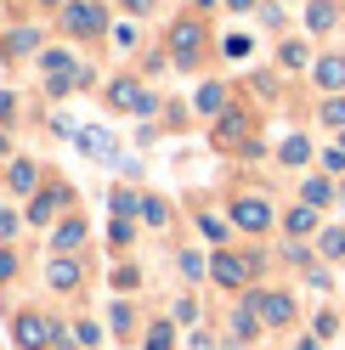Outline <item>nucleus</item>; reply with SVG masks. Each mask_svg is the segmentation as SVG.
<instances>
[{"mask_svg": "<svg viewBox=\"0 0 345 350\" xmlns=\"http://www.w3.org/2000/svg\"><path fill=\"white\" fill-rule=\"evenodd\" d=\"M317 85L340 91V85H345V57H329V62H317Z\"/></svg>", "mask_w": 345, "mask_h": 350, "instance_id": "9d476101", "label": "nucleus"}, {"mask_svg": "<svg viewBox=\"0 0 345 350\" xmlns=\"http://www.w3.org/2000/svg\"><path fill=\"white\" fill-rule=\"evenodd\" d=\"M300 198H306L311 209H322V204H329V198H334V181H322V175H311V181H306V187H300Z\"/></svg>", "mask_w": 345, "mask_h": 350, "instance_id": "1a4fd4ad", "label": "nucleus"}, {"mask_svg": "<svg viewBox=\"0 0 345 350\" xmlns=\"http://www.w3.org/2000/svg\"><path fill=\"white\" fill-rule=\"evenodd\" d=\"M249 271H255V266H244L238 254H215V266H209V277L221 282V288H244V282H249Z\"/></svg>", "mask_w": 345, "mask_h": 350, "instance_id": "7ed1b4c3", "label": "nucleus"}, {"mask_svg": "<svg viewBox=\"0 0 345 350\" xmlns=\"http://www.w3.org/2000/svg\"><path fill=\"white\" fill-rule=\"evenodd\" d=\"M294 350H317V334H311V339H300V345H294Z\"/></svg>", "mask_w": 345, "mask_h": 350, "instance_id": "a878e982", "label": "nucleus"}, {"mask_svg": "<svg viewBox=\"0 0 345 350\" xmlns=\"http://www.w3.org/2000/svg\"><path fill=\"white\" fill-rule=\"evenodd\" d=\"M340 198H345V192H340Z\"/></svg>", "mask_w": 345, "mask_h": 350, "instance_id": "c85d7f7f", "label": "nucleus"}, {"mask_svg": "<svg viewBox=\"0 0 345 350\" xmlns=\"http://www.w3.org/2000/svg\"><path fill=\"white\" fill-rule=\"evenodd\" d=\"M322 254L340 260V254H345V232H322Z\"/></svg>", "mask_w": 345, "mask_h": 350, "instance_id": "6ab92c4d", "label": "nucleus"}, {"mask_svg": "<svg viewBox=\"0 0 345 350\" xmlns=\"http://www.w3.org/2000/svg\"><path fill=\"white\" fill-rule=\"evenodd\" d=\"M125 6H131V12H142V6H147V0H125Z\"/></svg>", "mask_w": 345, "mask_h": 350, "instance_id": "bb28decb", "label": "nucleus"}, {"mask_svg": "<svg viewBox=\"0 0 345 350\" xmlns=\"http://www.w3.org/2000/svg\"><path fill=\"white\" fill-rule=\"evenodd\" d=\"M12 187H17V192H29V187H34V164H29V159L12 170Z\"/></svg>", "mask_w": 345, "mask_h": 350, "instance_id": "f3484780", "label": "nucleus"}, {"mask_svg": "<svg viewBox=\"0 0 345 350\" xmlns=\"http://www.w3.org/2000/svg\"><path fill=\"white\" fill-rule=\"evenodd\" d=\"M147 350H170V322L153 327V339H147Z\"/></svg>", "mask_w": 345, "mask_h": 350, "instance_id": "4be33fe9", "label": "nucleus"}, {"mask_svg": "<svg viewBox=\"0 0 345 350\" xmlns=\"http://www.w3.org/2000/svg\"><path fill=\"white\" fill-rule=\"evenodd\" d=\"M68 29L74 34H97L102 29V6H68Z\"/></svg>", "mask_w": 345, "mask_h": 350, "instance_id": "423d86ee", "label": "nucleus"}, {"mask_svg": "<svg viewBox=\"0 0 345 350\" xmlns=\"http://www.w3.org/2000/svg\"><path fill=\"white\" fill-rule=\"evenodd\" d=\"M12 271H17V260H12V254H0V282H6Z\"/></svg>", "mask_w": 345, "mask_h": 350, "instance_id": "393cba45", "label": "nucleus"}, {"mask_svg": "<svg viewBox=\"0 0 345 350\" xmlns=\"http://www.w3.org/2000/svg\"><path fill=\"white\" fill-rule=\"evenodd\" d=\"M255 317H261L266 327H283L294 317V299L289 294H255Z\"/></svg>", "mask_w": 345, "mask_h": 350, "instance_id": "f257e3e1", "label": "nucleus"}, {"mask_svg": "<svg viewBox=\"0 0 345 350\" xmlns=\"http://www.w3.org/2000/svg\"><path fill=\"white\" fill-rule=\"evenodd\" d=\"M306 152H311V147L300 142V136H294V142H283V164H306Z\"/></svg>", "mask_w": 345, "mask_h": 350, "instance_id": "a211bd4d", "label": "nucleus"}, {"mask_svg": "<svg viewBox=\"0 0 345 350\" xmlns=\"http://www.w3.org/2000/svg\"><path fill=\"white\" fill-rule=\"evenodd\" d=\"M289 232H294V237H306V232H317V215H311V204L289 215Z\"/></svg>", "mask_w": 345, "mask_h": 350, "instance_id": "4468645a", "label": "nucleus"}, {"mask_svg": "<svg viewBox=\"0 0 345 350\" xmlns=\"http://www.w3.org/2000/svg\"><path fill=\"white\" fill-rule=\"evenodd\" d=\"M142 215H147V221H153V226H164V221H170V209H164L159 198H147V204H142Z\"/></svg>", "mask_w": 345, "mask_h": 350, "instance_id": "412c9836", "label": "nucleus"}, {"mask_svg": "<svg viewBox=\"0 0 345 350\" xmlns=\"http://www.w3.org/2000/svg\"><path fill=\"white\" fill-rule=\"evenodd\" d=\"M232 221H238L244 232H266L272 226V209L261 198H238V204H232Z\"/></svg>", "mask_w": 345, "mask_h": 350, "instance_id": "20e7f679", "label": "nucleus"}, {"mask_svg": "<svg viewBox=\"0 0 345 350\" xmlns=\"http://www.w3.org/2000/svg\"><path fill=\"white\" fill-rule=\"evenodd\" d=\"M51 282H57V288H74V282H79V266H74V260H51Z\"/></svg>", "mask_w": 345, "mask_h": 350, "instance_id": "9b49d317", "label": "nucleus"}, {"mask_svg": "<svg viewBox=\"0 0 345 350\" xmlns=\"http://www.w3.org/2000/svg\"><path fill=\"white\" fill-rule=\"evenodd\" d=\"M17 345H23V350H46L51 345V322L34 317V311H23V317H17Z\"/></svg>", "mask_w": 345, "mask_h": 350, "instance_id": "f03ea898", "label": "nucleus"}, {"mask_svg": "<svg viewBox=\"0 0 345 350\" xmlns=\"http://www.w3.org/2000/svg\"><path fill=\"white\" fill-rule=\"evenodd\" d=\"M114 215H119V221H131V215H136V192H119V198H114Z\"/></svg>", "mask_w": 345, "mask_h": 350, "instance_id": "aec40b11", "label": "nucleus"}, {"mask_svg": "<svg viewBox=\"0 0 345 350\" xmlns=\"http://www.w3.org/2000/svg\"><path fill=\"white\" fill-rule=\"evenodd\" d=\"M62 198H68V192H62V187H57V192H40V198L29 204V221H51V215L62 209Z\"/></svg>", "mask_w": 345, "mask_h": 350, "instance_id": "6e6552de", "label": "nucleus"}, {"mask_svg": "<svg viewBox=\"0 0 345 350\" xmlns=\"http://www.w3.org/2000/svg\"><path fill=\"white\" fill-rule=\"evenodd\" d=\"M0 159H6V136H0Z\"/></svg>", "mask_w": 345, "mask_h": 350, "instance_id": "cd10ccee", "label": "nucleus"}, {"mask_svg": "<svg viewBox=\"0 0 345 350\" xmlns=\"http://www.w3.org/2000/svg\"><path fill=\"white\" fill-rule=\"evenodd\" d=\"M85 243V226L79 221H62V232H57V249H79Z\"/></svg>", "mask_w": 345, "mask_h": 350, "instance_id": "2eb2a0df", "label": "nucleus"}, {"mask_svg": "<svg viewBox=\"0 0 345 350\" xmlns=\"http://www.w3.org/2000/svg\"><path fill=\"white\" fill-rule=\"evenodd\" d=\"M322 119H329V124H345V102H340V96H334V102H329V107H322Z\"/></svg>", "mask_w": 345, "mask_h": 350, "instance_id": "5701e85b", "label": "nucleus"}, {"mask_svg": "<svg viewBox=\"0 0 345 350\" xmlns=\"http://www.w3.org/2000/svg\"><path fill=\"white\" fill-rule=\"evenodd\" d=\"M221 102H227L221 85H204V91H199V107H204V113H221Z\"/></svg>", "mask_w": 345, "mask_h": 350, "instance_id": "dca6fc26", "label": "nucleus"}, {"mask_svg": "<svg viewBox=\"0 0 345 350\" xmlns=\"http://www.w3.org/2000/svg\"><path fill=\"white\" fill-rule=\"evenodd\" d=\"M79 147L91 152V159H114V136H107V130H79Z\"/></svg>", "mask_w": 345, "mask_h": 350, "instance_id": "0eeeda50", "label": "nucleus"}, {"mask_svg": "<svg viewBox=\"0 0 345 350\" xmlns=\"http://www.w3.org/2000/svg\"><path fill=\"white\" fill-rule=\"evenodd\" d=\"M170 46H176V62H192V57H199V23H176Z\"/></svg>", "mask_w": 345, "mask_h": 350, "instance_id": "39448f33", "label": "nucleus"}, {"mask_svg": "<svg viewBox=\"0 0 345 350\" xmlns=\"http://www.w3.org/2000/svg\"><path fill=\"white\" fill-rule=\"evenodd\" d=\"M17 232V215H6V209H0V237H12Z\"/></svg>", "mask_w": 345, "mask_h": 350, "instance_id": "b1692460", "label": "nucleus"}, {"mask_svg": "<svg viewBox=\"0 0 345 350\" xmlns=\"http://www.w3.org/2000/svg\"><path fill=\"white\" fill-rule=\"evenodd\" d=\"M238 136H244V119H238V113H227L221 124H215V142H221V147H227V142H238Z\"/></svg>", "mask_w": 345, "mask_h": 350, "instance_id": "ddd939ff", "label": "nucleus"}, {"mask_svg": "<svg viewBox=\"0 0 345 350\" xmlns=\"http://www.w3.org/2000/svg\"><path fill=\"white\" fill-rule=\"evenodd\" d=\"M306 23H311V29H334V6H329V0H311Z\"/></svg>", "mask_w": 345, "mask_h": 350, "instance_id": "f8f14e48", "label": "nucleus"}]
</instances>
